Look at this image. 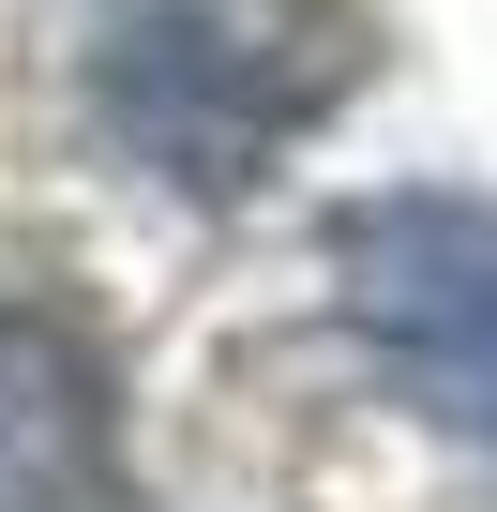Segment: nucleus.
Returning <instances> with one entry per match:
<instances>
[{
	"label": "nucleus",
	"mask_w": 497,
	"mask_h": 512,
	"mask_svg": "<svg viewBox=\"0 0 497 512\" xmlns=\"http://www.w3.org/2000/svg\"><path fill=\"white\" fill-rule=\"evenodd\" d=\"M332 76H347L332 0H106V46H91L106 136L181 196H241L332 106Z\"/></svg>",
	"instance_id": "1"
},
{
	"label": "nucleus",
	"mask_w": 497,
	"mask_h": 512,
	"mask_svg": "<svg viewBox=\"0 0 497 512\" xmlns=\"http://www.w3.org/2000/svg\"><path fill=\"white\" fill-rule=\"evenodd\" d=\"M332 302H347V332L497 467V211H482V196H437V181L347 196V211H332Z\"/></svg>",
	"instance_id": "2"
},
{
	"label": "nucleus",
	"mask_w": 497,
	"mask_h": 512,
	"mask_svg": "<svg viewBox=\"0 0 497 512\" xmlns=\"http://www.w3.org/2000/svg\"><path fill=\"white\" fill-rule=\"evenodd\" d=\"M121 497V392L61 302H0V512H106Z\"/></svg>",
	"instance_id": "3"
}]
</instances>
